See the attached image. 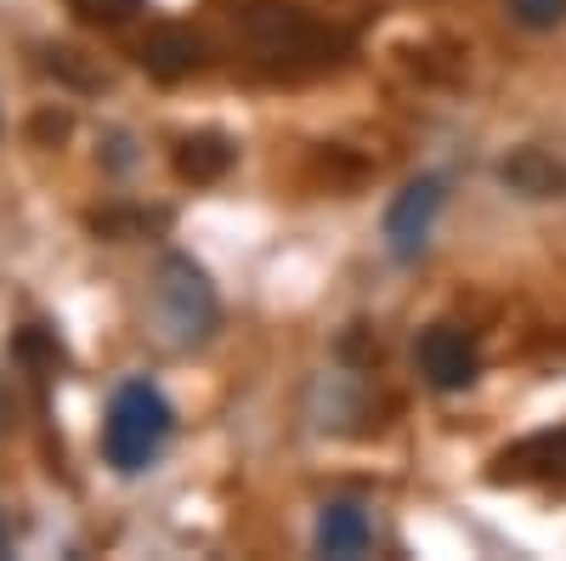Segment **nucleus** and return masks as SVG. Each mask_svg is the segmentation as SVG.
<instances>
[{
  "label": "nucleus",
  "instance_id": "nucleus-1",
  "mask_svg": "<svg viewBox=\"0 0 566 561\" xmlns=\"http://www.w3.org/2000/svg\"><path fill=\"white\" fill-rule=\"evenodd\" d=\"M232 29H239L244 52L272 74H306V69H323L340 52V40L312 12L290 7V0H250V7L232 18Z\"/></svg>",
  "mask_w": 566,
  "mask_h": 561
},
{
  "label": "nucleus",
  "instance_id": "nucleus-2",
  "mask_svg": "<svg viewBox=\"0 0 566 561\" xmlns=\"http://www.w3.org/2000/svg\"><path fill=\"white\" fill-rule=\"evenodd\" d=\"M170 426H176V414H170L165 392L148 386V381H125L108 403V419H103L108 465L125 471V477L148 471V465L159 459V448H165V437H170Z\"/></svg>",
  "mask_w": 566,
  "mask_h": 561
},
{
  "label": "nucleus",
  "instance_id": "nucleus-3",
  "mask_svg": "<svg viewBox=\"0 0 566 561\" xmlns=\"http://www.w3.org/2000/svg\"><path fill=\"white\" fill-rule=\"evenodd\" d=\"M154 312L165 323L170 346H205L221 323V301H216V284L205 278L199 261L187 256H165L159 261V278H154Z\"/></svg>",
  "mask_w": 566,
  "mask_h": 561
},
{
  "label": "nucleus",
  "instance_id": "nucleus-4",
  "mask_svg": "<svg viewBox=\"0 0 566 561\" xmlns=\"http://www.w3.org/2000/svg\"><path fill=\"white\" fill-rule=\"evenodd\" d=\"M442 199H448L442 176H419V181H408L402 194L391 199V210H386V250L397 261H419L424 239H431V227L442 216Z\"/></svg>",
  "mask_w": 566,
  "mask_h": 561
},
{
  "label": "nucleus",
  "instance_id": "nucleus-5",
  "mask_svg": "<svg viewBox=\"0 0 566 561\" xmlns=\"http://www.w3.org/2000/svg\"><path fill=\"white\" fill-rule=\"evenodd\" d=\"M413 357H419V374L437 392H464V386H476V374H482V352L459 323H431V330L419 335Z\"/></svg>",
  "mask_w": 566,
  "mask_h": 561
},
{
  "label": "nucleus",
  "instance_id": "nucleus-6",
  "mask_svg": "<svg viewBox=\"0 0 566 561\" xmlns=\"http://www.w3.org/2000/svg\"><path fill=\"white\" fill-rule=\"evenodd\" d=\"M136 63L148 69L154 80L176 85V80L205 69V40L193 29H181V23H159V29H148V40L136 45Z\"/></svg>",
  "mask_w": 566,
  "mask_h": 561
},
{
  "label": "nucleus",
  "instance_id": "nucleus-7",
  "mask_svg": "<svg viewBox=\"0 0 566 561\" xmlns=\"http://www.w3.org/2000/svg\"><path fill=\"white\" fill-rule=\"evenodd\" d=\"M499 181L522 199H566V159L544 143H527L499 159Z\"/></svg>",
  "mask_w": 566,
  "mask_h": 561
},
{
  "label": "nucleus",
  "instance_id": "nucleus-8",
  "mask_svg": "<svg viewBox=\"0 0 566 561\" xmlns=\"http://www.w3.org/2000/svg\"><path fill=\"white\" fill-rule=\"evenodd\" d=\"M549 477H566V432L527 437L522 448L499 454L493 465V482H549Z\"/></svg>",
  "mask_w": 566,
  "mask_h": 561
},
{
  "label": "nucleus",
  "instance_id": "nucleus-9",
  "mask_svg": "<svg viewBox=\"0 0 566 561\" xmlns=\"http://www.w3.org/2000/svg\"><path fill=\"white\" fill-rule=\"evenodd\" d=\"M232 159H239V148L227 143L221 131H199V136H181L176 143V176L181 181H221L232 170Z\"/></svg>",
  "mask_w": 566,
  "mask_h": 561
},
{
  "label": "nucleus",
  "instance_id": "nucleus-10",
  "mask_svg": "<svg viewBox=\"0 0 566 561\" xmlns=\"http://www.w3.org/2000/svg\"><path fill=\"white\" fill-rule=\"evenodd\" d=\"M374 539L368 517L357 505H323V517H317V555H363Z\"/></svg>",
  "mask_w": 566,
  "mask_h": 561
},
{
  "label": "nucleus",
  "instance_id": "nucleus-11",
  "mask_svg": "<svg viewBox=\"0 0 566 561\" xmlns=\"http://www.w3.org/2000/svg\"><path fill=\"white\" fill-rule=\"evenodd\" d=\"M12 352H18L34 374H57V368H63V346L45 335V330H23V335L12 341Z\"/></svg>",
  "mask_w": 566,
  "mask_h": 561
},
{
  "label": "nucleus",
  "instance_id": "nucleus-12",
  "mask_svg": "<svg viewBox=\"0 0 566 561\" xmlns=\"http://www.w3.org/2000/svg\"><path fill=\"white\" fill-rule=\"evenodd\" d=\"M80 23H97V29H119L142 12V0H69Z\"/></svg>",
  "mask_w": 566,
  "mask_h": 561
},
{
  "label": "nucleus",
  "instance_id": "nucleus-13",
  "mask_svg": "<svg viewBox=\"0 0 566 561\" xmlns=\"http://www.w3.org/2000/svg\"><path fill=\"white\" fill-rule=\"evenodd\" d=\"M45 69L63 74V80H74V85H85V91H97V85L108 80V74H97V69H85L80 52H69V45H52V52H45Z\"/></svg>",
  "mask_w": 566,
  "mask_h": 561
},
{
  "label": "nucleus",
  "instance_id": "nucleus-14",
  "mask_svg": "<svg viewBox=\"0 0 566 561\" xmlns=\"http://www.w3.org/2000/svg\"><path fill=\"white\" fill-rule=\"evenodd\" d=\"M510 12L527 29H555V23H566V0H510Z\"/></svg>",
  "mask_w": 566,
  "mask_h": 561
},
{
  "label": "nucleus",
  "instance_id": "nucleus-15",
  "mask_svg": "<svg viewBox=\"0 0 566 561\" xmlns=\"http://www.w3.org/2000/svg\"><path fill=\"white\" fill-rule=\"evenodd\" d=\"M165 216H142V210H119V216H97L91 227L97 232H108V239H119V232H130V227H159Z\"/></svg>",
  "mask_w": 566,
  "mask_h": 561
},
{
  "label": "nucleus",
  "instance_id": "nucleus-16",
  "mask_svg": "<svg viewBox=\"0 0 566 561\" xmlns=\"http://www.w3.org/2000/svg\"><path fill=\"white\" fill-rule=\"evenodd\" d=\"M34 136H40V143H63V136H69V114H40Z\"/></svg>",
  "mask_w": 566,
  "mask_h": 561
},
{
  "label": "nucleus",
  "instance_id": "nucleus-17",
  "mask_svg": "<svg viewBox=\"0 0 566 561\" xmlns=\"http://www.w3.org/2000/svg\"><path fill=\"white\" fill-rule=\"evenodd\" d=\"M7 426H12V403H7V386H0V437H7Z\"/></svg>",
  "mask_w": 566,
  "mask_h": 561
}]
</instances>
